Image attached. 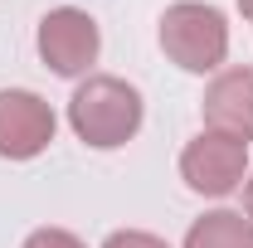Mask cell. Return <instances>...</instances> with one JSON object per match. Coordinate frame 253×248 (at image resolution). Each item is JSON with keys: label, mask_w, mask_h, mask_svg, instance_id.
Listing matches in <instances>:
<instances>
[{"label": "cell", "mask_w": 253, "mask_h": 248, "mask_svg": "<svg viewBox=\"0 0 253 248\" xmlns=\"http://www.w3.org/2000/svg\"><path fill=\"white\" fill-rule=\"evenodd\" d=\"M141 117H146L141 93L126 78H112V73H88L73 88V97H68V126L93 151H117V146H126L141 131Z\"/></svg>", "instance_id": "cell-1"}, {"label": "cell", "mask_w": 253, "mask_h": 248, "mask_svg": "<svg viewBox=\"0 0 253 248\" xmlns=\"http://www.w3.org/2000/svg\"><path fill=\"white\" fill-rule=\"evenodd\" d=\"M161 49L185 73H219L229 54V20L205 0H175L161 15Z\"/></svg>", "instance_id": "cell-2"}, {"label": "cell", "mask_w": 253, "mask_h": 248, "mask_svg": "<svg viewBox=\"0 0 253 248\" xmlns=\"http://www.w3.org/2000/svg\"><path fill=\"white\" fill-rule=\"evenodd\" d=\"M34 44H39L44 68L59 73V78H83V73L97 63V54H102L97 20L88 15V10H78V5H59V10H49V15L39 20Z\"/></svg>", "instance_id": "cell-3"}, {"label": "cell", "mask_w": 253, "mask_h": 248, "mask_svg": "<svg viewBox=\"0 0 253 248\" xmlns=\"http://www.w3.org/2000/svg\"><path fill=\"white\" fill-rule=\"evenodd\" d=\"M180 180L205 200H224L249 180V146L219 131H200L180 151Z\"/></svg>", "instance_id": "cell-4"}, {"label": "cell", "mask_w": 253, "mask_h": 248, "mask_svg": "<svg viewBox=\"0 0 253 248\" xmlns=\"http://www.w3.org/2000/svg\"><path fill=\"white\" fill-rule=\"evenodd\" d=\"M54 107L30 88H0V156L5 161H34L54 141Z\"/></svg>", "instance_id": "cell-5"}, {"label": "cell", "mask_w": 253, "mask_h": 248, "mask_svg": "<svg viewBox=\"0 0 253 248\" xmlns=\"http://www.w3.org/2000/svg\"><path fill=\"white\" fill-rule=\"evenodd\" d=\"M205 126L219 131V136H234V141H253V68H219L205 88Z\"/></svg>", "instance_id": "cell-6"}, {"label": "cell", "mask_w": 253, "mask_h": 248, "mask_svg": "<svg viewBox=\"0 0 253 248\" xmlns=\"http://www.w3.org/2000/svg\"><path fill=\"white\" fill-rule=\"evenodd\" d=\"M185 248H253V219L239 209H210L190 224Z\"/></svg>", "instance_id": "cell-7"}, {"label": "cell", "mask_w": 253, "mask_h": 248, "mask_svg": "<svg viewBox=\"0 0 253 248\" xmlns=\"http://www.w3.org/2000/svg\"><path fill=\"white\" fill-rule=\"evenodd\" d=\"M102 248H170V244L156 239V234H146V229H117V234L102 239Z\"/></svg>", "instance_id": "cell-8"}, {"label": "cell", "mask_w": 253, "mask_h": 248, "mask_svg": "<svg viewBox=\"0 0 253 248\" xmlns=\"http://www.w3.org/2000/svg\"><path fill=\"white\" fill-rule=\"evenodd\" d=\"M20 248H88V244L78 234H68V229H34Z\"/></svg>", "instance_id": "cell-9"}, {"label": "cell", "mask_w": 253, "mask_h": 248, "mask_svg": "<svg viewBox=\"0 0 253 248\" xmlns=\"http://www.w3.org/2000/svg\"><path fill=\"white\" fill-rule=\"evenodd\" d=\"M244 214L253 219V175H249V180H244Z\"/></svg>", "instance_id": "cell-10"}, {"label": "cell", "mask_w": 253, "mask_h": 248, "mask_svg": "<svg viewBox=\"0 0 253 248\" xmlns=\"http://www.w3.org/2000/svg\"><path fill=\"white\" fill-rule=\"evenodd\" d=\"M239 10H244V20H253V0H239Z\"/></svg>", "instance_id": "cell-11"}]
</instances>
